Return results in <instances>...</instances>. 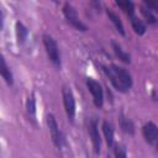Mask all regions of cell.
I'll use <instances>...</instances> for the list:
<instances>
[{"instance_id":"1","label":"cell","mask_w":158,"mask_h":158,"mask_svg":"<svg viewBox=\"0 0 158 158\" xmlns=\"http://www.w3.org/2000/svg\"><path fill=\"white\" fill-rule=\"evenodd\" d=\"M104 73L106 74V77L109 78V80L111 81V84L114 85V88L117 91L121 93H126L127 90L131 89L133 81H132V77L131 74L122 67H118L116 64H111L110 67L107 65H101Z\"/></svg>"},{"instance_id":"2","label":"cell","mask_w":158,"mask_h":158,"mask_svg":"<svg viewBox=\"0 0 158 158\" xmlns=\"http://www.w3.org/2000/svg\"><path fill=\"white\" fill-rule=\"evenodd\" d=\"M42 40H43V44H44V48H46L49 60L56 67H60V54H59V48H58L56 40L47 33H44L42 36Z\"/></svg>"},{"instance_id":"3","label":"cell","mask_w":158,"mask_h":158,"mask_svg":"<svg viewBox=\"0 0 158 158\" xmlns=\"http://www.w3.org/2000/svg\"><path fill=\"white\" fill-rule=\"evenodd\" d=\"M63 14H64L67 21H68L73 27H75L78 31H83V32H85V31L88 30V27L79 20L78 14H77V10L74 9V6H73L72 4L65 2V4L63 5Z\"/></svg>"},{"instance_id":"4","label":"cell","mask_w":158,"mask_h":158,"mask_svg":"<svg viewBox=\"0 0 158 158\" xmlns=\"http://www.w3.org/2000/svg\"><path fill=\"white\" fill-rule=\"evenodd\" d=\"M86 86H88V90L90 91V94L93 95L94 105L96 107L101 109L104 105V91H102L100 83H98L93 78H88L86 79Z\"/></svg>"},{"instance_id":"5","label":"cell","mask_w":158,"mask_h":158,"mask_svg":"<svg viewBox=\"0 0 158 158\" xmlns=\"http://www.w3.org/2000/svg\"><path fill=\"white\" fill-rule=\"evenodd\" d=\"M62 94H63V104H64V109H65V114L68 116V120L73 121L74 116H75V99H74V95H73V93L69 88H63Z\"/></svg>"},{"instance_id":"6","label":"cell","mask_w":158,"mask_h":158,"mask_svg":"<svg viewBox=\"0 0 158 158\" xmlns=\"http://www.w3.org/2000/svg\"><path fill=\"white\" fill-rule=\"evenodd\" d=\"M47 126L49 128V133H51L53 143L57 147H60L63 144V136H62V132H60L59 126L57 123V120L54 118V116L52 114L47 115Z\"/></svg>"},{"instance_id":"7","label":"cell","mask_w":158,"mask_h":158,"mask_svg":"<svg viewBox=\"0 0 158 158\" xmlns=\"http://www.w3.org/2000/svg\"><path fill=\"white\" fill-rule=\"evenodd\" d=\"M88 128H89V136H90L91 142H93L94 152L98 154V153H100V148H101V138H100V133H99L96 118H91L90 120Z\"/></svg>"},{"instance_id":"8","label":"cell","mask_w":158,"mask_h":158,"mask_svg":"<svg viewBox=\"0 0 158 158\" xmlns=\"http://www.w3.org/2000/svg\"><path fill=\"white\" fill-rule=\"evenodd\" d=\"M142 132H143V137L146 139V142H148L149 144H156L158 141V126L149 121L146 122L142 127Z\"/></svg>"},{"instance_id":"9","label":"cell","mask_w":158,"mask_h":158,"mask_svg":"<svg viewBox=\"0 0 158 158\" xmlns=\"http://www.w3.org/2000/svg\"><path fill=\"white\" fill-rule=\"evenodd\" d=\"M102 132L105 136L106 144L109 147H112L114 146V135H115V130H114L112 123L109 121H104L102 122Z\"/></svg>"},{"instance_id":"10","label":"cell","mask_w":158,"mask_h":158,"mask_svg":"<svg viewBox=\"0 0 158 158\" xmlns=\"http://www.w3.org/2000/svg\"><path fill=\"white\" fill-rule=\"evenodd\" d=\"M118 123H120V127L122 128L123 132H126L128 135H133L135 133V125H133V122L127 116H125V114H122V112L118 115Z\"/></svg>"},{"instance_id":"11","label":"cell","mask_w":158,"mask_h":158,"mask_svg":"<svg viewBox=\"0 0 158 158\" xmlns=\"http://www.w3.org/2000/svg\"><path fill=\"white\" fill-rule=\"evenodd\" d=\"M0 63H1V64H0V73H1V77L4 78V80H5L9 85H12V84H14V77H12V73H11L10 68L7 67V64H6L5 59H4V57H1Z\"/></svg>"},{"instance_id":"12","label":"cell","mask_w":158,"mask_h":158,"mask_svg":"<svg viewBox=\"0 0 158 158\" xmlns=\"http://www.w3.org/2000/svg\"><path fill=\"white\" fill-rule=\"evenodd\" d=\"M111 46H112V49H114L115 54L118 57V59H121L123 63H127V64H130V63H131V56H130L127 52H125L117 42L112 41V42H111Z\"/></svg>"},{"instance_id":"13","label":"cell","mask_w":158,"mask_h":158,"mask_svg":"<svg viewBox=\"0 0 158 158\" xmlns=\"http://www.w3.org/2000/svg\"><path fill=\"white\" fill-rule=\"evenodd\" d=\"M106 15L109 16V20H111V22L114 23V26L116 27V30L122 35L125 36V28H123V25L118 17V15H116L111 9H106Z\"/></svg>"},{"instance_id":"14","label":"cell","mask_w":158,"mask_h":158,"mask_svg":"<svg viewBox=\"0 0 158 158\" xmlns=\"http://www.w3.org/2000/svg\"><path fill=\"white\" fill-rule=\"evenodd\" d=\"M28 36V30L22 22H16V37L19 43H23Z\"/></svg>"},{"instance_id":"15","label":"cell","mask_w":158,"mask_h":158,"mask_svg":"<svg viewBox=\"0 0 158 158\" xmlns=\"http://www.w3.org/2000/svg\"><path fill=\"white\" fill-rule=\"evenodd\" d=\"M131 25H132V28H133V31L137 33V35H143L144 32H146V25H144V22L141 20V19H138L137 16H132L131 17Z\"/></svg>"},{"instance_id":"16","label":"cell","mask_w":158,"mask_h":158,"mask_svg":"<svg viewBox=\"0 0 158 158\" xmlns=\"http://www.w3.org/2000/svg\"><path fill=\"white\" fill-rule=\"evenodd\" d=\"M116 4H117V6H120L121 10H123V12L127 14L130 17L135 16V5H133L132 1H128V0L121 1V0H117Z\"/></svg>"},{"instance_id":"17","label":"cell","mask_w":158,"mask_h":158,"mask_svg":"<svg viewBox=\"0 0 158 158\" xmlns=\"http://www.w3.org/2000/svg\"><path fill=\"white\" fill-rule=\"evenodd\" d=\"M26 110H27L28 116L33 120L36 116V99L33 94H31L26 100Z\"/></svg>"},{"instance_id":"18","label":"cell","mask_w":158,"mask_h":158,"mask_svg":"<svg viewBox=\"0 0 158 158\" xmlns=\"http://www.w3.org/2000/svg\"><path fill=\"white\" fill-rule=\"evenodd\" d=\"M141 12H142V15L144 16V19H146V21H147L148 23H151V25L158 23V19H157L156 15L153 14V11H151V10L147 9L146 6H141Z\"/></svg>"},{"instance_id":"19","label":"cell","mask_w":158,"mask_h":158,"mask_svg":"<svg viewBox=\"0 0 158 158\" xmlns=\"http://www.w3.org/2000/svg\"><path fill=\"white\" fill-rule=\"evenodd\" d=\"M114 153H115V158H127L126 148H125L123 144L116 143V144L114 146Z\"/></svg>"},{"instance_id":"20","label":"cell","mask_w":158,"mask_h":158,"mask_svg":"<svg viewBox=\"0 0 158 158\" xmlns=\"http://www.w3.org/2000/svg\"><path fill=\"white\" fill-rule=\"evenodd\" d=\"M144 6L147 9H149L151 11H154V12H158V0H146L144 1Z\"/></svg>"},{"instance_id":"21","label":"cell","mask_w":158,"mask_h":158,"mask_svg":"<svg viewBox=\"0 0 158 158\" xmlns=\"http://www.w3.org/2000/svg\"><path fill=\"white\" fill-rule=\"evenodd\" d=\"M156 147H157V151H158V141H157V143H156Z\"/></svg>"},{"instance_id":"22","label":"cell","mask_w":158,"mask_h":158,"mask_svg":"<svg viewBox=\"0 0 158 158\" xmlns=\"http://www.w3.org/2000/svg\"><path fill=\"white\" fill-rule=\"evenodd\" d=\"M107 158H110V157H107Z\"/></svg>"}]
</instances>
